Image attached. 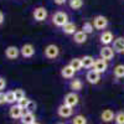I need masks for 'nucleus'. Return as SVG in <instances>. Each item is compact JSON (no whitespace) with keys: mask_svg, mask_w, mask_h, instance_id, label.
<instances>
[{"mask_svg":"<svg viewBox=\"0 0 124 124\" xmlns=\"http://www.w3.org/2000/svg\"><path fill=\"white\" fill-rule=\"evenodd\" d=\"M75 70L72 68L70 65H66V66H63L61 68V76H62V78H66V79H72L75 77Z\"/></svg>","mask_w":124,"mask_h":124,"instance_id":"2eb2a0df","label":"nucleus"},{"mask_svg":"<svg viewBox=\"0 0 124 124\" xmlns=\"http://www.w3.org/2000/svg\"><path fill=\"white\" fill-rule=\"evenodd\" d=\"M20 55V48L16 46H8L5 48V57L8 60H16Z\"/></svg>","mask_w":124,"mask_h":124,"instance_id":"9b49d317","label":"nucleus"},{"mask_svg":"<svg viewBox=\"0 0 124 124\" xmlns=\"http://www.w3.org/2000/svg\"><path fill=\"white\" fill-rule=\"evenodd\" d=\"M3 23H4V14L0 11V25H1Z\"/></svg>","mask_w":124,"mask_h":124,"instance_id":"f704fd0d","label":"nucleus"},{"mask_svg":"<svg viewBox=\"0 0 124 124\" xmlns=\"http://www.w3.org/2000/svg\"><path fill=\"white\" fill-rule=\"evenodd\" d=\"M34 124H40V123H37V122H36V123H34Z\"/></svg>","mask_w":124,"mask_h":124,"instance_id":"e433bc0d","label":"nucleus"},{"mask_svg":"<svg viewBox=\"0 0 124 124\" xmlns=\"http://www.w3.org/2000/svg\"><path fill=\"white\" fill-rule=\"evenodd\" d=\"M114 112H113L112 109H104L102 112V114H101V119L104 122V123H109L112 120H114Z\"/></svg>","mask_w":124,"mask_h":124,"instance_id":"f3484780","label":"nucleus"},{"mask_svg":"<svg viewBox=\"0 0 124 124\" xmlns=\"http://www.w3.org/2000/svg\"><path fill=\"white\" fill-rule=\"evenodd\" d=\"M93 26H94L96 30H104L108 26V19L103 15H97L92 21Z\"/></svg>","mask_w":124,"mask_h":124,"instance_id":"20e7f679","label":"nucleus"},{"mask_svg":"<svg viewBox=\"0 0 124 124\" xmlns=\"http://www.w3.org/2000/svg\"><path fill=\"white\" fill-rule=\"evenodd\" d=\"M83 87V82L81 78H72V81L70 82V88L73 92H79Z\"/></svg>","mask_w":124,"mask_h":124,"instance_id":"6ab92c4d","label":"nucleus"},{"mask_svg":"<svg viewBox=\"0 0 124 124\" xmlns=\"http://www.w3.org/2000/svg\"><path fill=\"white\" fill-rule=\"evenodd\" d=\"M57 114L61 117V118H70L72 114H73V108H71L66 104H62L57 108Z\"/></svg>","mask_w":124,"mask_h":124,"instance_id":"1a4fd4ad","label":"nucleus"},{"mask_svg":"<svg viewBox=\"0 0 124 124\" xmlns=\"http://www.w3.org/2000/svg\"><path fill=\"white\" fill-rule=\"evenodd\" d=\"M5 101L8 104H15L16 102V98H15V93L14 91H9L5 93Z\"/></svg>","mask_w":124,"mask_h":124,"instance_id":"b1692460","label":"nucleus"},{"mask_svg":"<svg viewBox=\"0 0 124 124\" xmlns=\"http://www.w3.org/2000/svg\"><path fill=\"white\" fill-rule=\"evenodd\" d=\"M24 113H25V110L20 106H17V104H13L11 107H10V109H9V116L11 117L13 119H20L24 116Z\"/></svg>","mask_w":124,"mask_h":124,"instance_id":"0eeeda50","label":"nucleus"},{"mask_svg":"<svg viewBox=\"0 0 124 124\" xmlns=\"http://www.w3.org/2000/svg\"><path fill=\"white\" fill-rule=\"evenodd\" d=\"M4 103H6V101H5V93L0 92V104H4Z\"/></svg>","mask_w":124,"mask_h":124,"instance_id":"473e14b6","label":"nucleus"},{"mask_svg":"<svg viewBox=\"0 0 124 124\" xmlns=\"http://www.w3.org/2000/svg\"><path fill=\"white\" fill-rule=\"evenodd\" d=\"M83 4H85L83 0H70V8L73 10H79L83 6Z\"/></svg>","mask_w":124,"mask_h":124,"instance_id":"393cba45","label":"nucleus"},{"mask_svg":"<svg viewBox=\"0 0 124 124\" xmlns=\"http://www.w3.org/2000/svg\"><path fill=\"white\" fill-rule=\"evenodd\" d=\"M116 124H124V112H118L114 116Z\"/></svg>","mask_w":124,"mask_h":124,"instance_id":"c85d7f7f","label":"nucleus"},{"mask_svg":"<svg viewBox=\"0 0 124 124\" xmlns=\"http://www.w3.org/2000/svg\"><path fill=\"white\" fill-rule=\"evenodd\" d=\"M113 73L117 78H124V65H117L113 70Z\"/></svg>","mask_w":124,"mask_h":124,"instance_id":"5701e85b","label":"nucleus"},{"mask_svg":"<svg viewBox=\"0 0 124 124\" xmlns=\"http://www.w3.org/2000/svg\"><path fill=\"white\" fill-rule=\"evenodd\" d=\"M44 55H45V57L48 58V60H55V58L58 57V55H60V48H58V46H56V45H54V44H50V45H47V46L45 47Z\"/></svg>","mask_w":124,"mask_h":124,"instance_id":"f03ea898","label":"nucleus"},{"mask_svg":"<svg viewBox=\"0 0 124 124\" xmlns=\"http://www.w3.org/2000/svg\"><path fill=\"white\" fill-rule=\"evenodd\" d=\"M72 68H73L76 72L77 71H81L82 68H83V66H82V60L81 58H78V57H75V58H72L71 61H70V63H68Z\"/></svg>","mask_w":124,"mask_h":124,"instance_id":"4be33fe9","label":"nucleus"},{"mask_svg":"<svg viewBox=\"0 0 124 124\" xmlns=\"http://www.w3.org/2000/svg\"><path fill=\"white\" fill-rule=\"evenodd\" d=\"M108 68V63L107 61L102 60V58H98L94 61V65H93V71H96L97 73H103V72H106Z\"/></svg>","mask_w":124,"mask_h":124,"instance_id":"9d476101","label":"nucleus"},{"mask_svg":"<svg viewBox=\"0 0 124 124\" xmlns=\"http://www.w3.org/2000/svg\"><path fill=\"white\" fill-rule=\"evenodd\" d=\"M20 55L24 58H31L35 55V47L31 44H25L21 48H20Z\"/></svg>","mask_w":124,"mask_h":124,"instance_id":"6e6552de","label":"nucleus"},{"mask_svg":"<svg viewBox=\"0 0 124 124\" xmlns=\"http://www.w3.org/2000/svg\"><path fill=\"white\" fill-rule=\"evenodd\" d=\"M114 50H113L112 47H109V46H103L102 48H101V51H99V56H101V58L102 60H104V61H109V60H112L113 57H114Z\"/></svg>","mask_w":124,"mask_h":124,"instance_id":"423d86ee","label":"nucleus"},{"mask_svg":"<svg viewBox=\"0 0 124 124\" xmlns=\"http://www.w3.org/2000/svg\"><path fill=\"white\" fill-rule=\"evenodd\" d=\"M99 41H101L102 45L108 46L109 44H113L114 36H113V34L110 32V31H103V32L101 34V36H99Z\"/></svg>","mask_w":124,"mask_h":124,"instance_id":"f8f14e48","label":"nucleus"},{"mask_svg":"<svg viewBox=\"0 0 124 124\" xmlns=\"http://www.w3.org/2000/svg\"><path fill=\"white\" fill-rule=\"evenodd\" d=\"M68 23V15L65 11H56L52 15V24L57 27H62Z\"/></svg>","mask_w":124,"mask_h":124,"instance_id":"f257e3e1","label":"nucleus"},{"mask_svg":"<svg viewBox=\"0 0 124 124\" xmlns=\"http://www.w3.org/2000/svg\"><path fill=\"white\" fill-rule=\"evenodd\" d=\"M86 79H87L88 83H91V85H97V83H99V81H101V75L97 73L96 71L91 70V71L87 72Z\"/></svg>","mask_w":124,"mask_h":124,"instance_id":"4468645a","label":"nucleus"},{"mask_svg":"<svg viewBox=\"0 0 124 124\" xmlns=\"http://www.w3.org/2000/svg\"><path fill=\"white\" fill-rule=\"evenodd\" d=\"M47 10L46 8L44 6H39V8H35L34 9V13H32V16L34 19L36 20V21L41 23V21H45V20L47 19Z\"/></svg>","mask_w":124,"mask_h":124,"instance_id":"39448f33","label":"nucleus"},{"mask_svg":"<svg viewBox=\"0 0 124 124\" xmlns=\"http://www.w3.org/2000/svg\"><path fill=\"white\" fill-rule=\"evenodd\" d=\"M57 124H65V123H57Z\"/></svg>","mask_w":124,"mask_h":124,"instance_id":"c9c22d12","label":"nucleus"},{"mask_svg":"<svg viewBox=\"0 0 124 124\" xmlns=\"http://www.w3.org/2000/svg\"><path fill=\"white\" fill-rule=\"evenodd\" d=\"M93 30H94V26H93V24L89 23V21H87V23H85L83 25H82V31H83L86 35L92 34V32H93Z\"/></svg>","mask_w":124,"mask_h":124,"instance_id":"a878e982","label":"nucleus"},{"mask_svg":"<svg viewBox=\"0 0 124 124\" xmlns=\"http://www.w3.org/2000/svg\"><path fill=\"white\" fill-rule=\"evenodd\" d=\"M73 41H75L76 44H78V45L85 44L86 41H87V35L82 30H78V31H76V34L73 35Z\"/></svg>","mask_w":124,"mask_h":124,"instance_id":"aec40b11","label":"nucleus"},{"mask_svg":"<svg viewBox=\"0 0 124 124\" xmlns=\"http://www.w3.org/2000/svg\"><path fill=\"white\" fill-rule=\"evenodd\" d=\"M66 1L67 0H54V3L57 5H63V4H66Z\"/></svg>","mask_w":124,"mask_h":124,"instance_id":"72a5a7b5","label":"nucleus"},{"mask_svg":"<svg viewBox=\"0 0 124 124\" xmlns=\"http://www.w3.org/2000/svg\"><path fill=\"white\" fill-rule=\"evenodd\" d=\"M78 102H79V97L76 92H70L67 93V94L63 98V104L71 107V108H73L78 104Z\"/></svg>","mask_w":124,"mask_h":124,"instance_id":"7ed1b4c3","label":"nucleus"},{"mask_svg":"<svg viewBox=\"0 0 124 124\" xmlns=\"http://www.w3.org/2000/svg\"><path fill=\"white\" fill-rule=\"evenodd\" d=\"M72 124H87V118L82 114L75 116L72 119Z\"/></svg>","mask_w":124,"mask_h":124,"instance_id":"bb28decb","label":"nucleus"},{"mask_svg":"<svg viewBox=\"0 0 124 124\" xmlns=\"http://www.w3.org/2000/svg\"><path fill=\"white\" fill-rule=\"evenodd\" d=\"M14 93H15V98H16V103H17L19 101H21V99L26 98V94H25V91H24V89H21V88H17V89H15V91H14Z\"/></svg>","mask_w":124,"mask_h":124,"instance_id":"cd10ccee","label":"nucleus"},{"mask_svg":"<svg viewBox=\"0 0 124 124\" xmlns=\"http://www.w3.org/2000/svg\"><path fill=\"white\" fill-rule=\"evenodd\" d=\"M25 110H26V112H30V113H34V112L36 110V103H35L34 101L30 99V102H29V104H27V107H26Z\"/></svg>","mask_w":124,"mask_h":124,"instance_id":"c756f323","label":"nucleus"},{"mask_svg":"<svg viewBox=\"0 0 124 124\" xmlns=\"http://www.w3.org/2000/svg\"><path fill=\"white\" fill-rule=\"evenodd\" d=\"M61 29H62V32L66 34V35H75L76 31H77L76 24L75 23H71V21H68L65 26H62Z\"/></svg>","mask_w":124,"mask_h":124,"instance_id":"dca6fc26","label":"nucleus"},{"mask_svg":"<svg viewBox=\"0 0 124 124\" xmlns=\"http://www.w3.org/2000/svg\"><path fill=\"white\" fill-rule=\"evenodd\" d=\"M81 60H82V66H83V68H93V65H94L96 60L92 56H83Z\"/></svg>","mask_w":124,"mask_h":124,"instance_id":"412c9836","label":"nucleus"},{"mask_svg":"<svg viewBox=\"0 0 124 124\" xmlns=\"http://www.w3.org/2000/svg\"><path fill=\"white\" fill-rule=\"evenodd\" d=\"M5 87H6V81H5V78L0 77V92H1Z\"/></svg>","mask_w":124,"mask_h":124,"instance_id":"2f4dec72","label":"nucleus"},{"mask_svg":"<svg viewBox=\"0 0 124 124\" xmlns=\"http://www.w3.org/2000/svg\"><path fill=\"white\" fill-rule=\"evenodd\" d=\"M112 48L116 54H124V37H117L113 41Z\"/></svg>","mask_w":124,"mask_h":124,"instance_id":"ddd939ff","label":"nucleus"},{"mask_svg":"<svg viewBox=\"0 0 124 124\" xmlns=\"http://www.w3.org/2000/svg\"><path fill=\"white\" fill-rule=\"evenodd\" d=\"M29 102H30V99L29 98H24V99H21V101H19L17 102V106H20L24 110L26 109V107H27V104H29Z\"/></svg>","mask_w":124,"mask_h":124,"instance_id":"7c9ffc66","label":"nucleus"},{"mask_svg":"<svg viewBox=\"0 0 124 124\" xmlns=\"http://www.w3.org/2000/svg\"><path fill=\"white\" fill-rule=\"evenodd\" d=\"M20 119H21V124H34V123H36L35 114L34 113H30V112H25L24 116Z\"/></svg>","mask_w":124,"mask_h":124,"instance_id":"a211bd4d","label":"nucleus"}]
</instances>
